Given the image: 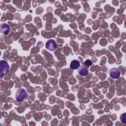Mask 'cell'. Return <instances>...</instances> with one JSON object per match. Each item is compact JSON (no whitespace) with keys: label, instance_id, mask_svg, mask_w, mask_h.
I'll use <instances>...</instances> for the list:
<instances>
[{"label":"cell","instance_id":"8992f818","mask_svg":"<svg viewBox=\"0 0 126 126\" xmlns=\"http://www.w3.org/2000/svg\"><path fill=\"white\" fill-rule=\"evenodd\" d=\"M89 69L88 67L85 65H82L80 66L78 69V73L82 76H85L88 74Z\"/></svg>","mask_w":126,"mask_h":126},{"label":"cell","instance_id":"6da1fadb","mask_svg":"<svg viewBox=\"0 0 126 126\" xmlns=\"http://www.w3.org/2000/svg\"><path fill=\"white\" fill-rule=\"evenodd\" d=\"M29 96L28 94L24 89H20L18 90L15 94V97L17 100L22 102L26 100Z\"/></svg>","mask_w":126,"mask_h":126},{"label":"cell","instance_id":"ba28073f","mask_svg":"<svg viewBox=\"0 0 126 126\" xmlns=\"http://www.w3.org/2000/svg\"><path fill=\"white\" fill-rule=\"evenodd\" d=\"M125 113H124L122 114L120 116V120L123 123H126V120H125Z\"/></svg>","mask_w":126,"mask_h":126},{"label":"cell","instance_id":"7a4b0ae2","mask_svg":"<svg viewBox=\"0 0 126 126\" xmlns=\"http://www.w3.org/2000/svg\"><path fill=\"white\" fill-rule=\"evenodd\" d=\"M9 71V66L8 63L5 61H0V77H2L6 75Z\"/></svg>","mask_w":126,"mask_h":126},{"label":"cell","instance_id":"277c9868","mask_svg":"<svg viewBox=\"0 0 126 126\" xmlns=\"http://www.w3.org/2000/svg\"><path fill=\"white\" fill-rule=\"evenodd\" d=\"M109 74L110 77L114 79H117L120 77L121 73L118 68L114 67L110 69L109 71Z\"/></svg>","mask_w":126,"mask_h":126},{"label":"cell","instance_id":"52a82bcc","mask_svg":"<svg viewBox=\"0 0 126 126\" xmlns=\"http://www.w3.org/2000/svg\"><path fill=\"white\" fill-rule=\"evenodd\" d=\"M80 66V62L76 60H74L71 62L70 64V68L71 69H77Z\"/></svg>","mask_w":126,"mask_h":126},{"label":"cell","instance_id":"5b68a950","mask_svg":"<svg viewBox=\"0 0 126 126\" xmlns=\"http://www.w3.org/2000/svg\"><path fill=\"white\" fill-rule=\"evenodd\" d=\"M11 27L7 24L3 23L0 25V32L4 35H7L11 32Z\"/></svg>","mask_w":126,"mask_h":126},{"label":"cell","instance_id":"9c48e42d","mask_svg":"<svg viewBox=\"0 0 126 126\" xmlns=\"http://www.w3.org/2000/svg\"><path fill=\"white\" fill-rule=\"evenodd\" d=\"M85 64L86 65H88V66H90V65H92L93 64V63L90 60H87L85 62Z\"/></svg>","mask_w":126,"mask_h":126},{"label":"cell","instance_id":"3957f363","mask_svg":"<svg viewBox=\"0 0 126 126\" xmlns=\"http://www.w3.org/2000/svg\"><path fill=\"white\" fill-rule=\"evenodd\" d=\"M46 48L51 51H55L57 48V44L55 40L49 39L48 40L45 44Z\"/></svg>","mask_w":126,"mask_h":126}]
</instances>
